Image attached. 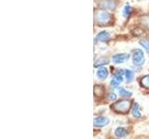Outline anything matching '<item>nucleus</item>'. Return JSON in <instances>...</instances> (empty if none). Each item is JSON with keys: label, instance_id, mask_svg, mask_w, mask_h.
Instances as JSON below:
<instances>
[{"label": "nucleus", "instance_id": "obj_14", "mask_svg": "<svg viewBox=\"0 0 149 139\" xmlns=\"http://www.w3.org/2000/svg\"><path fill=\"white\" fill-rule=\"evenodd\" d=\"M122 13H123V16H124L125 18H129L130 14H132V8H130V6L129 4H127V5H126V6L124 7Z\"/></svg>", "mask_w": 149, "mask_h": 139}, {"label": "nucleus", "instance_id": "obj_9", "mask_svg": "<svg viewBox=\"0 0 149 139\" xmlns=\"http://www.w3.org/2000/svg\"><path fill=\"white\" fill-rule=\"evenodd\" d=\"M115 134H116V136H118V138H122L127 134V130L123 127H118L115 130Z\"/></svg>", "mask_w": 149, "mask_h": 139}, {"label": "nucleus", "instance_id": "obj_3", "mask_svg": "<svg viewBox=\"0 0 149 139\" xmlns=\"http://www.w3.org/2000/svg\"><path fill=\"white\" fill-rule=\"evenodd\" d=\"M130 103L128 100H121L113 105V108L116 111H119V112H127L130 109Z\"/></svg>", "mask_w": 149, "mask_h": 139}, {"label": "nucleus", "instance_id": "obj_10", "mask_svg": "<svg viewBox=\"0 0 149 139\" xmlns=\"http://www.w3.org/2000/svg\"><path fill=\"white\" fill-rule=\"evenodd\" d=\"M132 116L135 118H141V112H140V107L137 103H135L133 105V108H132Z\"/></svg>", "mask_w": 149, "mask_h": 139}, {"label": "nucleus", "instance_id": "obj_17", "mask_svg": "<svg viewBox=\"0 0 149 139\" xmlns=\"http://www.w3.org/2000/svg\"><path fill=\"white\" fill-rule=\"evenodd\" d=\"M140 45H141L146 50L149 51V41H147L146 39H143V40L140 41Z\"/></svg>", "mask_w": 149, "mask_h": 139}, {"label": "nucleus", "instance_id": "obj_4", "mask_svg": "<svg viewBox=\"0 0 149 139\" xmlns=\"http://www.w3.org/2000/svg\"><path fill=\"white\" fill-rule=\"evenodd\" d=\"M129 58H130L129 54H126V53L116 54L113 57V62L115 64H121V63H124L125 61H127Z\"/></svg>", "mask_w": 149, "mask_h": 139}, {"label": "nucleus", "instance_id": "obj_7", "mask_svg": "<svg viewBox=\"0 0 149 139\" xmlns=\"http://www.w3.org/2000/svg\"><path fill=\"white\" fill-rule=\"evenodd\" d=\"M100 7L105 9H114L116 8V4L112 0H102L100 2Z\"/></svg>", "mask_w": 149, "mask_h": 139}, {"label": "nucleus", "instance_id": "obj_11", "mask_svg": "<svg viewBox=\"0 0 149 139\" xmlns=\"http://www.w3.org/2000/svg\"><path fill=\"white\" fill-rule=\"evenodd\" d=\"M125 76L126 79H127V82L130 83L133 80V77H134V72L130 70H125Z\"/></svg>", "mask_w": 149, "mask_h": 139}, {"label": "nucleus", "instance_id": "obj_12", "mask_svg": "<svg viewBox=\"0 0 149 139\" xmlns=\"http://www.w3.org/2000/svg\"><path fill=\"white\" fill-rule=\"evenodd\" d=\"M109 63V59L107 58H101L100 59H98L95 62V67H99V66H102V65H106Z\"/></svg>", "mask_w": 149, "mask_h": 139}, {"label": "nucleus", "instance_id": "obj_15", "mask_svg": "<svg viewBox=\"0 0 149 139\" xmlns=\"http://www.w3.org/2000/svg\"><path fill=\"white\" fill-rule=\"evenodd\" d=\"M141 23L146 28H149V15H144L141 18Z\"/></svg>", "mask_w": 149, "mask_h": 139}, {"label": "nucleus", "instance_id": "obj_8", "mask_svg": "<svg viewBox=\"0 0 149 139\" xmlns=\"http://www.w3.org/2000/svg\"><path fill=\"white\" fill-rule=\"evenodd\" d=\"M96 75L100 80H104V79H106V77L108 76V71H107L106 68L102 67L97 71Z\"/></svg>", "mask_w": 149, "mask_h": 139}, {"label": "nucleus", "instance_id": "obj_18", "mask_svg": "<svg viewBox=\"0 0 149 139\" xmlns=\"http://www.w3.org/2000/svg\"><path fill=\"white\" fill-rule=\"evenodd\" d=\"M119 83H118L116 80H115V79H113L111 82H110V85H111V86L113 87V88H116V87H118V85H119Z\"/></svg>", "mask_w": 149, "mask_h": 139}, {"label": "nucleus", "instance_id": "obj_6", "mask_svg": "<svg viewBox=\"0 0 149 139\" xmlns=\"http://www.w3.org/2000/svg\"><path fill=\"white\" fill-rule=\"evenodd\" d=\"M110 39H111V35L106 31H102L97 34V40H99L101 42H108Z\"/></svg>", "mask_w": 149, "mask_h": 139}, {"label": "nucleus", "instance_id": "obj_16", "mask_svg": "<svg viewBox=\"0 0 149 139\" xmlns=\"http://www.w3.org/2000/svg\"><path fill=\"white\" fill-rule=\"evenodd\" d=\"M142 85L143 87H146V88H149V75H146V76H144L143 79H142Z\"/></svg>", "mask_w": 149, "mask_h": 139}, {"label": "nucleus", "instance_id": "obj_13", "mask_svg": "<svg viewBox=\"0 0 149 139\" xmlns=\"http://www.w3.org/2000/svg\"><path fill=\"white\" fill-rule=\"evenodd\" d=\"M118 94H119V96H124V97H130V96H132V92H130V91H128V90H126V89H124V88H119L118 89Z\"/></svg>", "mask_w": 149, "mask_h": 139}, {"label": "nucleus", "instance_id": "obj_1", "mask_svg": "<svg viewBox=\"0 0 149 139\" xmlns=\"http://www.w3.org/2000/svg\"><path fill=\"white\" fill-rule=\"evenodd\" d=\"M94 21L98 25H107L111 22L112 17L104 9H98L94 13Z\"/></svg>", "mask_w": 149, "mask_h": 139}, {"label": "nucleus", "instance_id": "obj_19", "mask_svg": "<svg viewBox=\"0 0 149 139\" xmlns=\"http://www.w3.org/2000/svg\"><path fill=\"white\" fill-rule=\"evenodd\" d=\"M108 99L112 102L116 100V95L115 94V93H110V94L108 95Z\"/></svg>", "mask_w": 149, "mask_h": 139}, {"label": "nucleus", "instance_id": "obj_5", "mask_svg": "<svg viewBox=\"0 0 149 139\" xmlns=\"http://www.w3.org/2000/svg\"><path fill=\"white\" fill-rule=\"evenodd\" d=\"M93 122H94L95 126L102 127V126H106V125H108L110 122V120L107 117H98V118L94 119Z\"/></svg>", "mask_w": 149, "mask_h": 139}, {"label": "nucleus", "instance_id": "obj_2", "mask_svg": "<svg viewBox=\"0 0 149 139\" xmlns=\"http://www.w3.org/2000/svg\"><path fill=\"white\" fill-rule=\"evenodd\" d=\"M144 55L141 49H135L132 52V61L136 66H142L144 63Z\"/></svg>", "mask_w": 149, "mask_h": 139}]
</instances>
